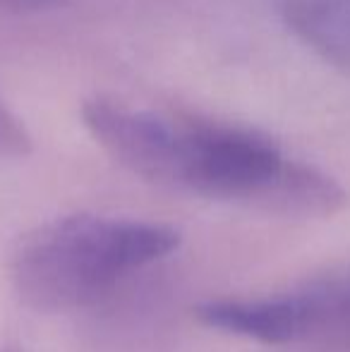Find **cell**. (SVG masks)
I'll use <instances>...</instances> for the list:
<instances>
[{
    "label": "cell",
    "mask_w": 350,
    "mask_h": 352,
    "mask_svg": "<svg viewBox=\"0 0 350 352\" xmlns=\"http://www.w3.org/2000/svg\"><path fill=\"white\" fill-rule=\"evenodd\" d=\"M0 352H22V350H19V345H3Z\"/></svg>",
    "instance_id": "cell-7"
},
{
    "label": "cell",
    "mask_w": 350,
    "mask_h": 352,
    "mask_svg": "<svg viewBox=\"0 0 350 352\" xmlns=\"http://www.w3.org/2000/svg\"><path fill=\"white\" fill-rule=\"evenodd\" d=\"M82 122L116 163L171 192L285 218H331L348 190L257 127L94 94Z\"/></svg>",
    "instance_id": "cell-1"
},
{
    "label": "cell",
    "mask_w": 350,
    "mask_h": 352,
    "mask_svg": "<svg viewBox=\"0 0 350 352\" xmlns=\"http://www.w3.org/2000/svg\"><path fill=\"white\" fill-rule=\"evenodd\" d=\"M274 8L307 51L350 74V0H274Z\"/></svg>",
    "instance_id": "cell-4"
},
{
    "label": "cell",
    "mask_w": 350,
    "mask_h": 352,
    "mask_svg": "<svg viewBox=\"0 0 350 352\" xmlns=\"http://www.w3.org/2000/svg\"><path fill=\"white\" fill-rule=\"evenodd\" d=\"M70 0H0V8L12 12H46V10L63 8Z\"/></svg>",
    "instance_id": "cell-6"
},
{
    "label": "cell",
    "mask_w": 350,
    "mask_h": 352,
    "mask_svg": "<svg viewBox=\"0 0 350 352\" xmlns=\"http://www.w3.org/2000/svg\"><path fill=\"white\" fill-rule=\"evenodd\" d=\"M34 151V142L29 137L24 122L0 101V161L24 158Z\"/></svg>",
    "instance_id": "cell-5"
},
{
    "label": "cell",
    "mask_w": 350,
    "mask_h": 352,
    "mask_svg": "<svg viewBox=\"0 0 350 352\" xmlns=\"http://www.w3.org/2000/svg\"><path fill=\"white\" fill-rule=\"evenodd\" d=\"M173 226L140 218L72 213L19 237L10 278L19 302L36 311H72L180 247Z\"/></svg>",
    "instance_id": "cell-2"
},
{
    "label": "cell",
    "mask_w": 350,
    "mask_h": 352,
    "mask_svg": "<svg viewBox=\"0 0 350 352\" xmlns=\"http://www.w3.org/2000/svg\"><path fill=\"white\" fill-rule=\"evenodd\" d=\"M195 316L209 329L266 345L350 331V261L274 295L201 302Z\"/></svg>",
    "instance_id": "cell-3"
}]
</instances>
